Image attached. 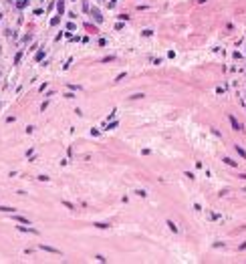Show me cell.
Segmentation results:
<instances>
[{
  "label": "cell",
  "instance_id": "9c48e42d",
  "mask_svg": "<svg viewBox=\"0 0 246 264\" xmlns=\"http://www.w3.org/2000/svg\"><path fill=\"white\" fill-rule=\"evenodd\" d=\"M240 178H242V180H246V173H242V175H240Z\"/></svg>",
  "mask_w": 246,
  "mask_h": 264
},
{
  "label": "cell",
  "instance_id": "ba28073f",
  "mask_svg": "<svg viewBox=\"0 0 246 264\" xmlns=\"http://www.w3.org/2000/svg\"><path fill=\"white\" fill-rule=\"evenodd\" d=\"M244 248H246V242H244V244H242V246H240V250H244Z\"/></svg>",
  "mask_w": 246,
  "mask_h": 264
},
{
  "label": "cell",
  "instance_id": "277c9868",
  "mask_svg": "<svg viewBox=\"0 0 246 264\" xmlns=\"http://www.w3.org/2000/svg\"><path fill=\"white\" fill-rule=\"evenodd\" d=\"M224 163H228V165L236 167V161H234V159H230V157H224Z\"/></svg>",
  "mask_w": 246,
  "mask_h": 264
},
{
  "label": "cell",
  "instance_id": "5b68a950",
  "mask_svg": "<svg viewBox=\"0 0 246 264\" xmlns=\"http://www.w3.org/2000/svg\"><path fill=\"white\" fill-rule=\"evenodd\" d=\"M234 147H236V151H238V153H240L242 157H246V151L242 149V147H240V145H234Z\"/></svg>",
  "mask_w": 246,
  "mask_h": 264
},
{
  "label": "cell",
  "instance_id": "7a4b0ae2",
  "mask_svg": "<svg viewBox=\"0 0 246 264\" xmlns=\"http://www.w3.org/2000/svg\"><path fill=\"white\" fill-rule=\"evenodd\" d=\"M40 248H42V250H47V252H53V254H61L56 248H51V246H40Z\"/></svg>",
  "mask_w": 246,
  "mask_h": 264
},
{
  "label": "cell",
  "instance_id": "8992f818",
  "mask_svg": "<svg viewBox=\"0 0 246 264\" xmlns=\"http://www.w3.org/2000/svg\"><path fill=\"white\" fill-rule=\"evenodd\" d=\"M56 8H59V12H63V10H65V4H63V0H59V4H56Z\"/></svg>",
  "mask_w": 246,
  "mask_h": 264
},
{
  "label": "cell",
  "instance_id": "52a82bcc",
  "mask_svg": "<svg viewBox=\"0 0 246 264\" xmlns=\"http://www.w3.org/2000/svg\"><path fill=\"white\" fill-rule=\"evenodd\" d=\"M167 226L171 228V232H178V228H176V224H173V222H167Z\"/></svg>",
  "mask_w": 246,
  "mask_h": 264
},
{
  "label": "cell",
  "instance_id": "6da1fadb",
  "mask_svg": "<svg viewBox=\"0 0 246 264\" xmlns=\"http://www.w3.org/2000/svg\"><path fill=\"white\" fill-rule=\"evenodd\" d=\"M230 123H232V127H234L236 131H242V125H240V121H236V117L230 115Z\"/></svg>",
  "mask_w": 246,
  "mask_h": 264
},
{
  "label": "cell",
  "instance_id": "3957f363",
  "mask_svg": "<svg viewBox=\"0 0 246 264\" xmlns=\"http://www.w3.org/2000/svg\"><path fill=\"white\" fill-rule=\"evenodd\" d=\"M91 12H93V16H95V20H97V22H101V14H99V10H97V8H93Z\"/></svg>",
  "mask_w": 246,
  "mask_h": 264
}]
</instances>
